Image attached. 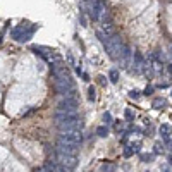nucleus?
I'll return each instance as SVG.
<instances>
[{"mask_svg": "<svg viewBox=\"0 0 172 172\" xmlns=\"http://www.w3.org/2000/svg\"><path fill=\"white\" fill-rule=\"evenodd\" d=\"M167 71L171 72V76H172V64H169V65H167Z\"/></svg>", "mask_w": 172, "mask_h": 172, "instance_id": "obj_29", "label": "nucleus"}, {"mask_svg": "<svg viewBox=\"0 0 172 172\" xmlns=\"http://www.w3.org/2000/svg\"><path fill=\"white\" fill-rule=\"evenodd\" d=\"M83 141V134L79 129L76 131H64L62 134H59L57 143H72V145H81Z\"/></svg>", "mask_w": 172, "mask_h": 172, "instance_id": "obj_5", "label": "nucleus"}, {"mask_svg": "<svg viewBox=\"0 0 172 172\" xmlns=\"http://www.w3.org/2000/svg\"><path fill=\"white\" fill-rule=\"evenodd\" d=\"M79 145H72V143H57V152L60 153H67V155H76Z\"/></svg>", "mask_w": 172, "mask_h": 172, "instance_id": "obj_9", "label": "nucleus"}, {"mask_svg": "<svg viewBox=\"0 0 172 172\" xmlns=\"http://www.w3.org/2000/svg\"><path fill=\"white\" fill-rule=\"evenodd\" d=\"M36 24H31V26H28V24H21V26H16L12 31H10V36L16 40V41H28L29 38H31V34L36 31Z\"/></svg>", "mask_w": 172, "mask_h": 172, "instance_id": "obj_3", "label": "nucleus"}, {"mask_svg": "<svg viewBox=\"0 0 172 172\" xmlns=\"http://www.w3.org/2000/svg\"><path fill=\"white\" fill-rule=\"evenodd\" d=\"M171 95H172V93H171Z\"/></svg>", "mask_w": 172, "mask_h": 172, "instance_id": "obj_30", "label": "nucleus"}, {"mask_svg": "<svg viewBox=\"0 0 172 172\" xmlns=\"http://www.w3.org/2000/svg\"><path fill=\"white\" fill-rule=\"evenodd\" d=\"M102 43H103V47H105L109 57H110L112 60H119V57H121V53H122V50H124V47H126V45L122 43V40L114 33V34L107 36Z\"/></svg>", "mask_w": 172, "mask_h": 172, "instance_id": "obj_2", "label": "nucleus"}, {"mask_svg": "<svg viewBox=\"0 0 172 172\" xmlns=\"http://www.w3.org/2000/svg\"><path fill=\"white\" fill-rule=\"evenodd\" d=\"M153 152H155V153H162V152H164V145H162V143H157Z\"/></svg>", "mask_w": 172, "mask_h": 172, "instance_id": "obj_22", "label": "nucleus"}, {"mask_svg": "<svg viewBox=\"0 0 172 172\" xmlns=\"http://www.w3.org/2000/svg\"><path fill=\"white\" fill-rule=\"evenodd\" d=\"M131 60H133V50H131V47L126 45L122 53H121V57H119V64H121L122 69H127L131 65Z\"/></svg>", "mask_w": 172, "mask_h": 172, "instance_id": "obj_8", "label": "nucleus"}, {"mask_svg": "<svg viewBox=\"0 0 172 172\" xmlns=\"http://www.w3.org/2000/svg\"><path fill=\"white\" fill-rule=\"evenodd\" d=\"M114 171H115L114 164H103L102 165V172H114Z\"/></svg>", "mask_w": 172, "mask_h": 172, "instance_id": "obj_18", "label": "nucleus"}, {"mask_svg": "<svg viewBox=\"0 0 172 172\" xmlns=\"http://www.w3.org/2000/svg\"><path fill=\"white\" fill-rule=\"evenodd\" d=\"M134 153H136V150L133 148V145H127V146L124 148V157H126V159H129V157H133Z\"/></svg>", "mask_w": 172, "mask_h": 172, "instance_id": "obj_15", "label": "nucleus"}, {"mask_svg": "<svg viewBox=\"0 0 172 172\" xmlns=\"http://www.w3.org/2000/svg\"><path fill=\"white\" fill-rule=\"evenodd\" d=\"M124 117H126V121L131 122V121H134V112H133L131 109H126V110H124Z\"/></svg>", "mask_w": 172, "mask_h": 172, "instance_id": "obj_17", "label": "nucleus"}, {"mask_svg": "<svg viewBox=\"0 0 172 172\" xmlns=\"http://www.w3.org/2000/svg\"><path fill=\"white\" fill-rule=\"evenodd\" d=\"M67 62H69V65H74V59H72V55L67 52Z\"/></svg>", "mask_w": 172, "mask_h": 172, "instance_id": "obj_25", "label": "nucleus"}, {"mask_svg": "<svg viewBox=\"0 0 172 172\" xmlns=\"http://www.w3.org/2000/svg\"><path fill=\"white\" fill-rule=\"evenodd\" d=\"M78 107H79V103H78L76 98H64L57 103L55 114H76Z\"/></svg>", "mask_w": 172, "mask_h": 172, "instance_id": "obj_4", "label": "nucleus"}, {"mask_svg": "<svg viewBox=\"0 0 172 172\" xmlns=\"http://www.w3.org/2000/svg\"><path fill=\"white\" fill-rule=\"evenodd\" d=\"M152 107L157 109V110H160V109L165 107V100H164V98H155V100L152 102Z\"/></svg>", "mask_w": 172, "mask_h": 172, "instance_id": "obj_13", "label": "nucleus"}, {"mask_svg": "<svg viewBox=\"0 0 172 172\" xmlns=\"http://www.w3.org/2000/svg\"><path fill=\"white\" fill-rule=\"evenodd\" d=\"M96 79H98V84H100V86H105V84H107V79H105V76H98Z\"/></svg>", "mask_w": 172, "mask_h": 172, "instance_id": "obj_23", "label": "nucleus"}, {"mask_svg": "<svg viewBox=\"0 0 172 172\" xmlns=\"http://www.w3.org/2000/svg\"><path fill=\"white\" fill-rule=\"evenodd\" d=\"M153 90H155V88H153V86L150 84V86H146V88H145V91H143V95H145V96H150V95L153 93Z\"/></svg>", "mask_w": 172, "mask_h": 172, "instance_id": "obj_21", "label": "nucleus"}, {"mask_svg": "<svg viewBox=\"0 0 172 172\" xmlns=\"http://www.w3.org/2000/svg\"><path fill=\"white\" fill-rule=\"evenodd\" d=\"M96 134H98L100 138H105V136H109V126L105 124V126H100V127H96Z\"/></svg>", "mask_w": 172, "mask_h": 172, "instance_id": "obj_14", "label": "nucleus"}, {"mask_svg": "<svg viewBox=\"0 0 172 172\" xmlns=\"http://www.w3.org/2000/svg\"><path fill=\"white\" fill-rule=\"evenodd\" d=\"M109 79H110V83L117 84V83H119V71H117V69H110V71H109Z\"/></svg>", "mask_w": 172, "mask_h": 172, "instance_id": "obj_12", "label": "nucleus"}, {"mask_svg": "<svg viewBox=\"0 0 172 172\" xmlns=\"http://www.w3.org/2000/svg\"><path fill=\"white\" fill-rule=\"evenodd\" d=\"M103 122L109 126V124H112V115H110V112H105L103 114Z\"/></svg>", "mask_w": 172, "mask_h": 172, "instance_id": "obj_19", "label": "nucleus"}, {"mask_svg": "<svg viewBox=\"0 0 172 172\" xmlns=\"http://www.w3.org/2000/svg\"><path fill=\"white\" fill-rule=\"evenodd\" d=\"M57 162L59 164H62L64 167H67V169H76V165H78V159H76V155H67V153H60V152H57Z\"/></svg>", "mask_w": 172, "mask_h": 172, "instance_id": "obj_6", "label": "nucleus"}, {"mask_svg": "<svg viewBox=\"0 0 172 172\" xmlns=\"http://www.w3.org/2000/svg\"><path fill=\"white\" fill-rule=\"evenodd\" d=\"M129 98H131V100H138V98H140V91H138V90L129 91Z\"/></svg>", "mask_w": 172, "mask_h": 172, "instance_id": "obj_20", "label": "nucleus"}, {"mask_svg": "<svg viewBox=\"0 0 172 172\" xmlns=\"http://www.w3.org/2000/svg\"><path fill=\"white\" fill-rule=\"evenodd\" d=\"M55 126L64 133V131H76V129H81L83 122L76 114H55Z\"/></svg>", "mask_w": 172, "mask_h": 172, "instance_id": "obj_1", "label": "nucleus"}, {"mask_svg": "<svg viewBox=\"0 0 172 172\" xmlns=\"http://www.w3.org/2000/svg\"><path fill=\"white\" fill-rule=\"evenodd\" d=\"M114 129H115V131H121V129H122V122H119V121H117V122L114 124Z\"/></svg>", "mask_w": 172, "mask_h": 172, "instance_id": "obj_26", "label": "nucleus"}, {"mask_svg": "<svg viewBox=\"0 0 172 172\" xmlns=\"http://www.w3.org/2000/svg\"><path fill=\"white\" fill-rule=\"evenodd\" d=\"M47 165H48V169H50L52 172H71V169L64 167V165L59 164V162H48Z\"/></svg>", "mask_w": 172, "mask_h": 172, "instance_id": "obj_10", "label": "nucleus"}, {"mask_svg": "<svg viewBox=\"0 0 172 172\" xmlns=\"http://www.w3.org/2000/svg\"><path fill=\"white\" fill-rule=\"evenodd\" d=\"M141 160H143V162H152V160H153V155H152V153H150V155H141Z\"/></svg>", "mask_w": 172, "mask_h": 172, "instance_id": "obj_24", "label": "nucleus"}, {"mask_svg": "<svg viewBox=\"0 0 172 172\" xmlns=\"http://www.w3.org/2000/svg\"><path fill=\"white\" fill-rule=\"evenodd\" d=\"M103 10H105V7H103L102 0H91L90 2V17L93 21H98L100 16L103 14Z\"/></svg>", "mask_w": 172, "mask_h": 172, "instance_id": "obj_7", "label": "nucleus"}, {"mask_svg": "<svg viewBox=\"0 0 172 172\" xmlns=\"http://www.w3.org/2000/svg\"><path fill=\"white\" fill-rule=\"evenodd\" d=\"M165 143H167V146H169V150L172 152V141L171 140H165Z\"/></svg>", "mask_w": 172, "mask_h": 172, "instance_id": "obj_28", "label": "nucleus"}, {"mask_svg": "<svg viewBox=\"0 0 172 172\" xmlns=\"http://www.w3.org/2000/svg\"><path fill=\"white\" fill-rule=\"evenodd\" d=\"M95 98H96V91H95L93 86H90V88H88V100H90V102H95Z\"/></svg>", "mask_w": 172, "mask_h": 172, "instance_id": "obj_16", "label": "nucleus"}, {"mask_svg": "<svg viewBox=\"0 0 172 172\" xmlns=\"http://www.w3.org/2000/svg\"><path fill=\"white\" fill-rule=\"evenodd\" d=\"M36 172H52V171L48 169V165H45V167H40V169H38Z\"/></svg>", "mask_w": 172, "mask_h": 172, "instance_id": "obj_27", "label": "nucleus"}, {"mask_svg": "<svg viewBox=\"0 0 172 172\" xmlns=\"http://www.w3.org/2000/svg\"><path fill=\"white\" fill-rule=\"evenodd\" d=\"M160 134L165 138V140H169L172 134V126H169V124H162L160 126Z\"/></svg>", "mask_w": 172, "mask_h": 172, "instance_id": "obj_11", "label": "nucleus"}]
</instances>
